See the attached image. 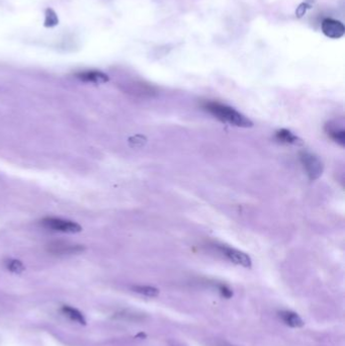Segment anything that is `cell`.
<instances>
[{"instance_id": "cell-10", "label": "cell", "mask_w": 345, "mask_h": 346, "mask_svg": "<svg viewBox=\"0 0 345 346\" xmlns=\"http://www.w3.org/2000/svg\"><path fill=\"white\" fill-rule=\"evenodd\" d=\"M276 138L278 141L285 143V144H290V145H295V146H301L303 145V140L300 139L299 137L295 136L293 133L287 129H282L279 130L276 133Z\"/></svg>"}, {"instance_id": "cell-13", "label": "cell", "mask_w": 345, "mask_h": 346, "mask_svg": "<svg viewBox=\"0 0 345 346\" xmlns=\"http://www.w3.org/2000/svg\"><path fill=\"white\" fill-rule=\"evenodd\" d=\"M58 22H59V19H58L56 12L51 8H48L46 10L45 26L46 27H55Z\"/></svg>"}, {"instance_id": "cell-8", "label": "cell", "mask_w": 345, "mask_h": 346, "mask_svg": "<svg viewBox=\"0 0 345 346\" xmlns=\"http://www.w3.org/2000/svg\"><path fill=\"white\" fill-rule=\"evenodd\" d=\"M279 316L286 325L292 328H301L305 324L302 318L297 313L291 311H281Z\"/></svg>"}, {"instance_id": "cell-5", "label": "cell", "mask_w": 345, "mask_h": 346, "mask_svg": "<svg viewBox=\"0 0 345 346\" xmlns=\"http://www.w3.org/2000/svg\"><path fill=\"white\" fill-rule=\"evenodd\" d=\"M48 250L56 255H69V254H77L84 250L82 245L72 244L64 241H56L48 245Z\"/></svg>"}, {"instance_id": "cell-6", "label": "cell", "mask_w": 345, "mask_h": 346, "mask_svg": "<svg viewBox=\"0 0 345 346\" xmlns=\"http://www.w3.org/2000/svg\"><path fill=\"white\" fill-rule=\"evenodd\" d=\"M322 31L330 39H340L345 33L343 23L333 18H326L322 22Z\"/></svg>"}, {"instance_id": "cell-2", "label": "cell", "mask_w": 345, "mask_h": 346, "mask_svg": "<svg viewBox=\"0 0 345 346\" xmlns=\"http://www.w3.org/2000/svg\"><path fill=\"white\" fill-rule=\"evenodd\" d=\"M41 224L44 228L55 231V232H61V233H67V234H74L78 233L82 230L80 225L73 221L64 220L61 218H55V217H47L44 218L41 221Z\"/></svg>"}, {"instance_id": "cell-15", "label": "cell", "mask_w": 345, "mask_h": 346, "mask_svg": "<svg viewBox=\"0 0 345 346\" xmlns=\"http://www.w3.org/2000/svg\"><path fill=\"white\" fill-rule=\"evenodd\" d=\"M219 289H220V292L222 293V295L225 296V298H227V299L231 298V296L233 295L232 290H231V289H230V288H229L227 286L221 285V286L219 287Z\"/></svg>"}, {"instance_id": "cell-9", "label": "cell", "mask_w": 345, "mask_h": 346, "mask_svg": "<svg viewBox=\"0 0 345 346\" xmlns=\"http://www.w3.org/2000/svg\"><path fill=\"white\" fill-rule=\"evenodd\" d=\"M327 135L341 147L345 146V131L342 127H336L333 123H327L325 127Z\"/></svg>"}, {"instance_id": "cell-1", "label": "cell", "mask_w": 345, "mask_h": 346, "mask_svg": "<svg viewBox=\"0 0 345 346\" xmlns=\"http://www.w3.org/2000/svg\"><path fill=\"white\" fill-rule=\"evenodd\" d=\"M204 109L211 115H213L216 118L223 122L229 123V125L240 128H250L253 126L252 121L248 117H246L244 115L226 105L210 102L204 105Z\"/></svg>"}, {"instance_id": "cell-12", "label": "cell", "mask_w": 345, "mask_h": 346, "mask_svg": "<svg viewBox=\"0 0 345 346\" xmlns=\"http://www.w3.org/2000/svg\"><path fill=\"white\" fill-rule=\"evenodd\" d=\"M133 290L140 294L150 296V298H155L159 294V289L150 286H135L133 287Z\"/></svg>"}, {"instance_id": "cell-14", "label": "cell", "mask_w": 345, "mask_h": 346, "mask_svg": "<svg viewBox=\"0 0 345 346\" xmlns=\"http://www.w3.org/2000/svg\"><path fill=\"white\" fill-rule=\"evenodd\" d=\"M6 268L8 270H10L11 273H14V274H20L22 273V271L24 270V266L23 264L18 261V260H14V259H11V260H8L6 262Z\"/></svg>"}, {"instance_id": "cell-11", "label": "cell", "mask_w": 345, "mask_h": 346, "mask_svg": "<svg viewBox=\"0 0 345 346\" xmlns=\"http://www.w3.org/2000/svg\"><path fill=\"white\" fill-rule=\"evenodd\" d=\"M62 312H63L64 315H66L72 321H74V322L79 323L81 325H85V323H86L85 318L82 315V313L79 312L77 309L72 308L70 306H63L62 307Z\"/></svg>"}, {"instance_id": "cell-3", "label": "cell", "mask_w": 345, "mask_h": 346, "mask_svg": "<svg viewBox=\"0 0 345 346\" xmlns=\"http://www.w3.org/2000/svg\"><path fill=\"white\" fill-rule=\"evenodd\" d=\"M300 160L310 180L314 181L322 175L324 166L318 156L308 151H302L300 153Z\"/></svg>"}, {"instance_id": "cell-4", "label": "cell", "mask_w": 345, "mask_h": 346, "mask_svg": "<svg viewBox=\"0 0 345 346\" xmlns=\"http://www.w3.org/2000/svg\"><path fill=\"white\" fill-rule=\"evenodd\" d=\"M219 250L224 256H226L231 262H233L237 265H241V266L246 267V268H249L252 265L251 258L247 254L240 251V250H237L235 248H231V247H228V246H219Z\"/></svg>"}, {"instance_id": "cell-7", "label": "cell", "mask_w": 345, "mask_h": 346, "mask_svg": "<svg viewBox=\"0 0 345 346\" xmlns=\"http://www.w3.org/2000/svg\"><path fill=\"white\" fill-rule=\"evenodd\" d=\"M75 76L79 80H81L83 82H89V83L101 84V83H106L109 81V76L107 75V74H105L102 71H98V70L80 71V72L75 74Z\"/></svg>"}]
</instances>
